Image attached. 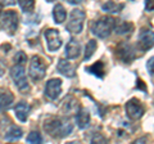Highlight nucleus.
<instances>
[{
    "mask_svg": "<svg viewBox=\"0 0 154 144\" xmlns=\"http://www.w3.org/2000/svg\"><path fill=\"white\" fill-rule=\"evenodd\" d=\"M116 23H117V21L113 17H102L99 20H95L90 27L91 33L99 39H107L114 28Z\"/></svg>",
    "mask_w": 154,
    "mask_h": 144,
    "instance_id": "nucleus-1",
    "label": "nucleus"
},
{
    "mask_svg": "<svg viewBox=\"0 0 154 144\" xmlns=\"http://www.w3.org/2000/svg\"><path fill=\"white\" fill-rule=\"evenodd\" d=\"M46 133L51 135L53 138H64L68 134H71L72 129V124L68 121H63V120L59 118H54L51 121H46L44 125Z\"/></svg>",
    "mask_w": 154,
    "mask_h": 144,
    "instance_id": "nucleus-2",
    "label": "nucleus"
},
{
    "mask_svg": "<svg viewBox=\"0 0 154 144\" xmlns=\"http://www.w3.org/2000/svg\"><path fill=\"white\" fill-rule=\"evenodd\" d=\"M85 18H86V14L82 9H73V11L71 12V16H69L66 30H68L72 33H80L84 28Z\"/></svg>",
    "mask_w": 154,
    "mask_h": 144,
    "instance_id": "nucleus-3",
    "label": "nucleus"
},
{
    "mask_svg": "<svg viewBox=\"0 0 154 144\" xmlns=\"http://www.w3.org/2000/svg\"><path fill=\"white\" fill-rule=\"evenodd\" d=\"M0 26L9 35H13L18 28V14L14 11H5L0 17Z\"/></svg>",
    "mask_w": 154,
    "mask_h": 144,
    "instance_id": "nucleus-4",
    "label": "nucleus"
},
{
    "mask_svg": "<svg viewBox=\"0 0 154 144\" xmlns=\"http://www.w3.org/2000/svg\"><path fill=\"white\" fill-rule=\"evenodd\" d=\"M11 76L14 81V85L18 88V90H21L22 93H25L26 90L30 89L26 79V74H25V68H23V64H16L11 70Z\"/></svg>",
    "mask_w": 154,
    "mask_h": 144,
    "instance_id": "nucleus-5",
    "label": "nucleus"
},
{
    "mask_svg": "<svg viewBox=\"0 0 154 144\" xmlns=\"http://www.w3.org/2000/svg\"><path fill=\"white\" fill-rule=\"evenodd\" d=\"M46 74V64L40 57H32V59L30 62V77L35 81H40L41 79H44V76Z\"/></svg>",
    "mask_w": 154,
    "mask_h": 144,
    "instance_id": "nucleus-6",
    "label": "nucleus"
},
{
    "mask_svg": "<svg viewBox=\"0 0 154 144\" xmlns=\"http://www.w3.org/2000/svg\"><path fill=\"white\" fill-rule=\"evenodd\" d=\"M125 108H126V113L130 120H134V121H136V120L141 118L144 112H145V108H144V105L141 104L140 100L137 99H130L128 102L126 103L125 105Z\"/></svg>",
    "mask_w": 154,
    "mask_h": 144,
    "instance_id": "nucleus-7",
    "label": "nucleus"
},
{
    "mask_svg": "<svg viewBox=\"0 0 154 144\" xmlns=\"http://www.w3.org/2000/svg\"><path fill=\"white\" fill-rule=\"evenodd\" d=\"M117 55L125 63H131L136 58V52H135L134 46L130 45L128 42H121L117 48Z\"/></svg>",
    "mask_w": 154,
    "mask_h": 144,
    "instance_id": "nucleus-8",
    "label": "nucleus"
},
{
    "mask_svg": "<svg viewBox=\"0 0 154 144\" xmlns=\"http://www.w3.org/2000/svg\"><path fill=\"white\" fill-rule=\"evenodd\" d=\"M44 36L46 39V44H48V49L50 52H55L62 46V39L58 30L54 28H48L44 32Z\"/></svg>",
    "mask_w": 154,
    "mask_h": 144,
    "instance_id": "nucleus-9",
    "label": "nucleus"
},
{
    "mask_svg": "<svg viewBox=\"0 0 154 144\" xmlns=\"http://www.w3.org/2000/svg\"><path fill=\"white\" fill-rule=\"evenodd\" d=\"M137 46L141 52H146L154 46V32L152 30H141L139 33Z\"/></svg>",
    "mask_w": 154,
    "mask_h": 144,
    "instance_id": "nucleus-10",
    "label": "nucleus"
},
{
    "mask_svg": "<svg viewBox=\"0 0 154 144\" xmlns=\"http://www.w3.org/2000/svg\"><path fill=\"white\" fill-rule=\"evenodd\" d=\"M62 93V80L60 79H51L45 85V95L50 99H57Z\"/></svg>",
    "mask_w": 154,
    "mask_h": 144,
    "instance_id": "nucleus-11",
    "label": "nucleus"
},
{
    "mask_svg": "<svg viewBox=\"0 0 154 144\" xmlns=\"http://www.w3.org/2000/svg\"><path fill=\"white\" fill-rule=\"evenodd\" d=\"M81 53V44L75 39H71L66 46V57L67 59H76L80 57Z\"/></svg>",
    "mask_w": 154,
    "mask_h": 144,
    "instance_id": "nucleus-12",
    "label": "nucleus"
},
{
    "mask_svg": "<svg viewBox=\"0 0 154 144\" xmlns=\"http://www.w3.org/2000/svg\"><path fill=\"white\" fill-rule=\"evenodd\" d=\"M30 111H31V107H30V104L26 103V102H19L16 105V108H14V113H16L17 118L21 122H26Z\"/></svg>",
    "mask_w": 154,
    "mask_h": 144,
    "instance_id": "nucleus-13",
    "label": "nucleus"
},
{
    "mask_svg": "<svg viewBox=\"0 0 154 144\" xmlns=\"http://www.w3.org/2000/svg\"><path fill=\"white\" fill-rule=\"evenodd\" d=\"M76 122L80 129H86L90 124V112L86 108H81L76 114Z\"/></svg>",
    "mask_w": 154,
    "mask_h": 144,
    "instance_id": "nucleus-14",
    "label": "nucleus"
},
{
    "mask_svg": "<svg viewBox=\"0 0 154 144\" xmlns=\"http://www.w3.org/2000/svg\"><path fill=\"white\" fill-rule=\"evenodd\" d=\"M58 71L60 72L62 75H64L66 77H73L76 75V71H75V67L72 66L68 61H64V59H60L58 62V66H57Z\"/></svg>",
    "mask_w": 154,
    "mask_h": 144,
    "instance_id": "nucleus-15",
    "label": "nucleus"
},
{
    "mask_svg": "<svg viewBox=\"0 0 154 144\" xmlns=\"http://www.w3.org/2000/svg\"><path fill=\"white\" fill-rule=\"evenodd\" d=\"M14 100V97L11 92H0V112L9 108Z\"/></svg>",
    "mask_w": 154,
    "mask_h": 144,
    "instance_id": "nucleus-16",
    "label": "nucleus"
},
{
    "mask_svg": "<svg viewBox=\"0 0 154 144\" xmlns=\"http://www.w3.org/2000/svg\"><path fill=\"white\" fill-rule=\"evenodd\" d=\"M53 17H54V22L58 23V25L64 22L66 17H67V12L62 4H57L54 7V9H53Z\"/></svg>",
    "mask_w": 154,
    "mask_h": 144,
    "instance_id": "nucleus-17",
    "label": "nucleus"
},
{
    "mask_svg": "<svg viewBox=\"0 0 154 144\" xmlns=\"http://www.w3.org/2000/svg\"><path fill=\"white\" fill-rule=\"evenodd\" d=\"M86 71L90 72V74H93L95 75L96 77H99V79H103L104 77V74H105V66L102 61H99V62H96V63H94L93 66H90L86 68Z\"/></svg>",
    "mask_w": 154,
    "mask_h": 144,
    "instance_id": "nucleus-18",
    "label": "nucleus"
},
{
    "mask_svg": "<svg viewBox=\"0 0 154 144\" xmlns=\"http://www.w3.org/2000/svg\"><path fill=\"white\" fill-rule=\"evenodd\" d=\"M23 135V130L19 126H16V125H13V126L9 129L7 135H5V139L7 140H18V139H21Z\"/></svg>",
    "mask_w": 154,
    "mask_h": 144,
    "instance_id": "nucleus-19",
    "label": "nucleus"
},
{
    "mask_svg": "<svg viewBox=\"0 0 154 144\" xmlns=\"http://www.w3.org/2000/svg\"><path fill=\"white\" fill-rule=\"evenodd\" d=\"M116 32L118 33V35H127V33H131L132 30H134V25L132 23H128V22H121V23H118V26H117V23H116Z\"/></svg>",
    "mask_w": 154,
    "mask_h": 144,
    "instance_id": "nucleus-20",
    "label": "nucleus"
},
{
    "mask_svg": "<svg viewBox=\"0 0 154 144\" xmlns=\"http://www.w3.org/2000/svg\"><path fill=\"white\" fill-rule=\"evenodd\" d=\"M102 8H103L104 12H108V13H118L119 11H121V8H123V4H117V3H114L113 0H109V2L103 4Z\"/></svg>",
    "mask_w": 154,
    "mask_h": 144,
    "instance_id": "nucleus-21",
    "label": "nucleus"
},
{
    "mask_svg": "<svg viewBox=\"0 0 154 144\" xmlns=\"http://www.w3.org/2000/svg\"><path fill=\"white\" fill-rule=\"evenodd\" d=\"M18 4L25 13H31L35 8V0H18Z\"/></svg>",
    "mask_w": 154,
    "mask_h": 144,
    "instance_id": "nucleus-22",
    "label": "nucleus"
},
{
    "mask_svg": "<svg viewBox=\"0 0 154 144\" xmlns=\"http://www.w3.org/2000/svg\"><path fill=\"white\" fill-rule=\"evenodd\" d=\"M96 40H89L88 41V45H86V49H85V61H89L93 54L96 50Z\"/></svg>",
    "mask_w": 154,
    "mask_h": 144,
    "instance_id": "nucleus-23",
    "label": "nucleus"
},
{
    "mask_svg": "<svg viewBox=\"0 0 154 144\" xmlns=\"http://www.w3.org/2000/svg\"><path fill=\"white\" fill-rule=\"evenodd\" d=\"M27 142L28 143H42V136L40 135V133L32 131L30 135L27 136Z\"/></svg>",
    "mask_w": 154,
    "mask_h": 144,
    "instance_id": "nucleus-24",
    "label": "nucleus"
},
{
    "mask_svg": "<svg viewBox=\"0 0 154 144\" xmlns=\"http://www.w3.org/2000/svg\"><path fill=\"white\" fill-rule=\"evenodd\" d=\"M27 61V55L25 52H18L16 57H14V62H16V64H25Z\"/></svg>",
    "mask_w": 154,
    "mask_h": 144,
    "instance_id": "nucleus-25",
    "label": "nucleus"
},
{
    "mask_svg": "<svg viewBox=\"0 0 154 144\" xmlns=\"http://www.w3.org/2000/svg\"><path fill=\"white\" fill-rule=\"evenodd\" d=\"M146 68H148V71H149V74H150L152 76H154V57H152V58L148 61Z\"/></svg>",
    "mask_w": 154,
    "mask_h": 144,
    "instance_id": "nucleus-26",
    "label": "nucleus"
},
{
    "mask_svg": "<svg viewBox=\"0 0 154 144\" xmlns=\"http://www.w3.org/2000/svg\"><path fill=\"white\" fill-rule=\"evenodd\" d=\"M145 11L146 12L154 11V0H145Z\"/></svg>",
    "mask_w": 154,
    "mask_h": 144,
    "instance_id": "nucleus-27",
    "label": "nucleus"
},
{
    "mask_svg": "<svg viewBox=\"0 0 154 144\" xmlns=\"http://www.w3.org/2000/svg\"><path fill=\"white\" fill-rule=\"evenodd\" d=\"M4 72H5V62L0 57V76H3Z\"/></svg>",
    "mask_w": 154,
    "mask_h": 144,
    "instance_id": "nucleus-28",
    "label": "nucleus"
},
{
    "mask_svg": "<svg viewBox=\"0 0 154 144\" xmlns=\"http://www.w3.org/2000/svg\"><path fill=\"white\" fill-rule=\"evenodd\" d=\"M68 3H71V4H75V5H79V4H82L85 0H67Z\"/></svg>",
    "mask_w": 154,
    "mask_h": 144,
    "instance_id": "nucleus-29",
    "label": "nucleus"
},
{
    "mask_svg": "<svg viewBox=\"0 0 154 144\" xmlns=\"http://www.w3.org/2000/svg\"><path fill=\"white\" fill-rule=\"evenodd\" d=\"M2 8H3V4H0V13H2Z\"/></svg>",
    "mask_w": 154,
    "mask_h": 144,
    "instance_id": "nucleus-30",
    "label": "nucleus"
}]
</instances>
